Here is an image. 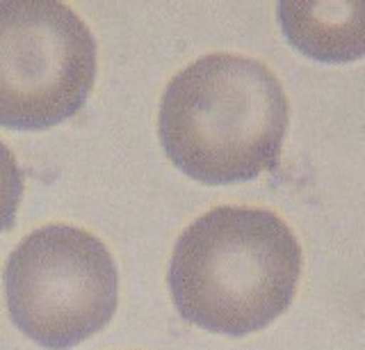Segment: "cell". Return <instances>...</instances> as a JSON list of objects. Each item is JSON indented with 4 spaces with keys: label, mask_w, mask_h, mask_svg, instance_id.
<instances>
[{
    "label": "cell",
    "mask_w": 365,
    "mask_h": 350,
    "mask_svg": "<svg viewBox=\"0 0 365 350\" xmlns=\"http://www.w3.org/2000/svg\"><path fill=\"white\" fill-rule=\"evenodd\" d=\"M288 99L265 64L212 53L171 78L158 115L169 161L201 184H237L277 167Z\"/></svg>",
    "instance_id": "6da1fadb"
},
{
    "label": "cell",
    "mask_w": 365,
    "mask_h": 350,
    "mask_svg": "<svg viewBox=\"0 0 365 350\" xmlns=\"http://www.w3.org/2000/svg\"><path fill=\"white\" fill-rule=\"evenodd\" d=\"M299 273L302 247L277 213L220 206L180 234L169 289L178 314L192 325L242 336L290 307Z\"/></svg>",
    "instance_id": "7a4b0ae2"
},
{
    "label": "cell",
    "mask_w": 365,
    "mask_h": 350,
    "mask_svg": "<svg viewBox=\"0 0 365 350\" xmlns=\"http://www.w3.org/2000/svg\"><path fill=\"white\" fill-rule=\"evenodd\" d=\"M5 298L19 330L66 350L103 330L117 309L114 259L94 234L48 224L26 236L5 264Z\"/></svg>",
    "instance_id": "3957f363"
},
{
    "label": "cell",
    "mask_w": 365,
    "mask_h": 350,
    "mask_svg": "<svg viewBox=\"0 0 365 350\" xmlns=\"http://www.w3.org/2000/svg\"><path fill=\"white\" fill-rule=\"evenodd\" d=\"M96 81V41L55 0L0 3V126L41 131L73 117Z\"/></svg>",
    "instance_id": "277c9868"
},
{
    "label": "cell",
    "mask_w": 365,
    "mask_h": 350,
    "mask_svg": "<svg viewBox=\"0 0 365 350\" xmlns=\"http://www.w3.org/2000/svg\"><path fill=\"white\" fill-rule=\"evenodd\" d=\"M279 21L288 41L308 58L351 62L365 55V3H281Z\"/></svg>",
    "instance_id": "5b68a950"
},
{
    "label": "cell",
    "mask_w": 365,
    "mask_h": 350,
    "mask_svg": "<svg viewBox=\"0 0 365 350\" xmlns=\"http://www.w3.org/2000/svg\"><path fill=\"white\" fill-rule=\"evenodd\" d=\"M23 197V172L5 142L0 140V234L14 227Z\"/></svg>",
    "instance_id": "8992f818"
}]
</instances>
